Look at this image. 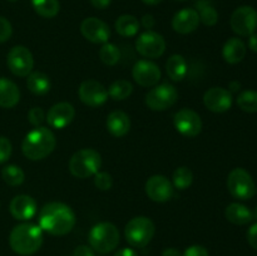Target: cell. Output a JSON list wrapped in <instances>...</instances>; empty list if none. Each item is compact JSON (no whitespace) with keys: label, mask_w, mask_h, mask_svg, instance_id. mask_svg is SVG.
I'll return each instance as SVG.
<instances>
[{"label":"cell","mask_w":257,"mask_h":256,"mask_svg":"<svg viewBox=\"0 0 257 256\" xmlns=\"http://www.w3.org/2000/svg\"><path fill=\"white\" fill-rule=\"evenodd\" d=\"M35 13L43 18H54L59 13L60 4L58 0H32Z\"/></svg>","instance_id":"f1b7e54d"},{"label":"cell","mask_w":257,"mask_h":256,"mask_svg":"<svg viewBox=\"0 0 257 256\" xmlns=\"http://www.w3.org/2000/svg\"><path fill=\"white\" fill-rule=\"evenodd\" d=\"M114 256H138V255H137V252L133 250V248L124 247V248H122V250L117 251V252L114 253Z\"/></svg>","instance_id":"ee69618b"},{"label":"cell","mask_w":257,"mask_h":256,"mask_svg":"<svg viewBox=\"0 0 257 256\" xmlns=\"http://www.w3.org/2000/svg\"><path fill=\"white\" fill-rule=\"evenodd\" d=\"M9 2H17V0H9Z\"/></svg>","instance_id":"f907efd6"},{"label":"cell","mask_w":257,"mask_h":256,"mask_svg":"<svg viewBox=\"0 0 257 256\" xmlns=\"http://www.w3.org/2000/svg\"><path fill=\"white\" fill-rule=\"evenodd\" d=\"M142 2L145 3L146 5H151V7H153V5L161 4V3H162L163 0H142Z\"/></svg>","instance_id":"c3c4849f"},{"label":"cell","mask_w":257,"mask_h":256,"mask_svg":"<svg viewBox=\"0 0 257 256\" xmlns=\"http://www.w3.org/2000/svg\"><path fill=\"white\" fill-rule=\"evenodd\" d=\"M10 213L15 220L19 221H28L33 218L37 213L38 207L37 202L32 196L28 195H19L15 196L9 205Z\"/></svg>","instance_id":"d6986e66"},{"label":"cell","mask_w":257,"mask_h":256,"mask_svg":"<svg viewBox=\"0 0 257 256\" xmlns=\"http://www.w3.org/2000/svg\"><path fill=\"white\" fill-rule=\"evenodd\" d=\"M75 109L70 103L68 102H60L53 105L49 110H48L45 119H47L48 124L57 130H63L67 127L68 124L72 123L74 119Z\"/></svg>","instance_id":"ac0fdd59"},{"label":"cell","mask_w":257,"mask_h":256,"mask_svg":"<svg viewBox=\"0 0 257 256\" xmlns=\"http://www.w3.org/2000/svg\"><path fill=\"white\" fill-rule=\"evenodd\" d=\"M79 99L88 107H99L108 99V90L98 80L88 79L82 82L78 89Z\"/></svg>","instance_id":"4fadbf2b"},{"label":"cell","mask_w":257,"mask_h":256,"mask_svg":"<svg viewBox=\"0 0 257 256\" xmlns=\"http://www.w3.org/2000/svg\"><path fill=\"white\" fill-rule=\"evenodd\" d=\"M13 34L12 24L4 17H0V43H5L10 39Z\"/></svg>","instance_id":"74e56055"},{"label":"cell","mask_w":257,"mask_h":256,"mask_svg":"<svg viewBox=\"0 0 257 256\" xmlns=\"http://www.w3.org/2000/svg\"><path fill=\"white\" fill-rule=\"evenodd\" d=\"M248 47L252 52L257 53V33H253V34L250 35L248 38Z\"/></svg>","instance_id":"bcb514c9"},{"label":"cell","mask_w":257,"mask_h":256,"mask_svg":"<svg viewBox=\"0 0 257 256\" xmlns=\"http://www.w3.org/2000/svg\"><path fill=\"white\" fill-rule=\"evenodd\" d=\"M102 158L97 151L83 148L75 152L69 161V171L74 177L88 178L99 172Z\"/></svg>","instance_id":"5b68a950"},{"label":"cell","mask_w":257,"mask_h":256,"mask_svg":"<svg viewBox=\"0 0 257 256\" xmlns=\"http://www.w3.org/2000/svg\"><path fill=\"white\" fill-rule=\"evenodd\" d=\"M115 30L119 35L124 38H131V37H135L136 34L138 33L140 30V22L136 17L130 14H124V15H120L117 20H115Z\"/></svg>","instance_id":"4316f807"},{"label":"cell","mask_w":257,"mask_h":256,"mask_svg":"<svg viewBox=\"0 0 257 256\" xmlns=\"http://www.w3.org/2000/svg\"><path fill=\"white\" fill-rule=\"evenodd\" d=\"M27 87L30 92L37 95L47 94L50 90V79L45 73L32 72L28 75Z\"/></svg>","instance_id":"484cf974"},{"label":"cell","mask_w":257,"mask_h":256,"mask_svg":"<svg viewBox=\"0 0 257 256\" xmlns=\"http://www.w3.org/2000/svg\"><path fill=\"white\" fill-rule=\"evenodd\" d=\"M203 103L211 112L223 113L232 105V93L222 87H213L206 90Z\"/></svg>","instance_id":"e0dca14e"},{"label":"cell","mask_w":257,"mask_h":256,"mask_svg":"<svg viewBox=\"0 0 257 256\" xmlns=\"http://www.w3.org/2000/svg\"><path fill=\"white\" fill-rule=\"evenodd\" d=\"M94 185L98 190L108 191L112 188V176L108 172H97L94 175Z\"/></svg>","instance_id":"e575fe53"},{"label":"cell","mask_w":257,"mask_h":256,"mask_svg":"<svg viewBox=\"0 0 257 256\" xmlns=\"http://www.w3.org/2000/svg\"><path fill=\"white\" fill-rule=\"evenodd\" d=\"M252 215H253V218H255V220H257V206H256L255 211H253V212H252Z\"/></svg>","instance_id":"681fc988"},{"label":"cell","mask_w":257,"mask_h":256,"mask_svg":"<svg viewBox=\"0 0 257 256\" xmlns=\"http://www.w3.org/2000/svg\"><path fill=\"white\" fill-rule=\"evenodd\" d=\"M20 90L14 82L0 77V107L13 108L19 103Z\"/></svg>","instance_id":"7402d4cb"},{"label":"cell","mask_w":257,"mask_h":256,"mask_svg":"<svg viewBox=\"0 0 257 256\" xmlns=\"http://www.w3.org/2000/svg\"><path fill=\"white\" fill-rule=\"evenodd\" d=\"M237 105L247 113L257 112V92L256 90H245L237 97Z\"/></svg>","instance_id":"836d02e7"},{"label":"cell","mask_w":257,"mask_h":256,"mask_svg":"<svg viewBox=\"0 0 257 256\" xmlns=\"http://www.w3.org/2000/svg\"><path fill=\"white\" fill-rule=\"evenodd\" d=\"M162 256H182V253H181V251L178 248L168 247L166 250H163Z\"/></svg>","instance_id":"f6af8a7d"},{"label":"cell","mask_w":257,"mask_h":256,"mask_svg":"<svg viewBox=\"0 0 257 256\" xmlns=\"http://www.w3.org/2000/svg\"><path fill=\"white\" fill-rule=\"evenodd\" d=\"M200 25V15L192 8H185L175 14L172 19V28L178 34H190Z\"/></svg>","instance_id":"ffe728a7"},{"label":"cell","mask_w":257,"mask_h":256,"mask_svg":"<svg viewBox=\"0 0 257 256\" xmlns=\"http://www.w3.org/2000/svg\"><path fill=\"white\" fill-rule=\"evenodd\" d=\"M133 92V85L130 80L118 79L108 88V95L114 100H123L130 97Z\"/></svg>","instance_id":"f546056e"},{"label":"cell","mask_w":257,"mask_h":256,"mask_svg":"<svg viewBox=\"0 0 257 256\" xmlns=\"http://www.w3.org/2000/svg\"><path fill=\"white\" fill-rule=\"evenodd\" d=\"M246 45L238 38H231L222 48V57L228 64H237L245 58Z\"/></svg>","instance_id":"603a6c76"},{"label":"cell","mask_w":257,"mask_h":256,"mask_svg":"<svg viewBox=\"0 0 257 256\" xmlns=\"http://www.w3.org/2000/svg\"><path fill=\"white\" fill-rule=\"evenodd\" d=\"M228 192L238 200H250L256 193V185L250 173L243 168H235L228 173Z\"/></svg>","instance_id":"52a82bcc"},{"label":"cell","mask_w":257,"mask_h":256,"mask_svg":"<svg viewBox=\"0 0 257 256\" xmlns=\"http://www.w3.org/2000/svg\"><path fill=\"white\" fill-rule=\"evenodd\" d=\"M90 3H92L95 9H107L110 3H112V0H90Z\"/></svg>","instance_id":"b9f144b4"},{"label":"cell","mask_w":257,"mask_h":256,"mask_svg":"<svg viewBox=\"0 0 257 256\" xmlns=\"http://www.w3.org/2000/svg\"><path fill=\"white\" fill-rule=\"evenodd\" d=\"M173 186H175L177 190H186V188L190 187L193 182V173L192 171L188 167H178L176 168V171L173 172L172 176Z\"/></svg>","instance_id":"1f68e13d"},{"label":"cell","mask_w":257,"mask_h":256,"mask_svg":"<svg viewBox=\"0 0 257 256\" xmlns=\"http://www.w3.org/2000/svg\"><path fill=\"white\" fill-rule=\"evenodd\" d=\"M196 8H197L198 15H200V22H202L207 27L216 25V23L218 22V13L211 4L210 0H197Z\"/></svg>","instance_id":"83f0119b"},{"label":"cell","mask_w":257,"mask_h":256,"mask_svg":"<svg viewBox=\"0 0 257 256\" xmlns=\"http://www.w3.org/2000/svg\"><path fill=\"white\" fill-rule=\"evenodd\" d=\"M99 58L104 64L115 65L120 59V50L112 43H104L99 49Z\"/></svg>","instance_id":"d6a6232c"},{"label":"cell","mask_w":257,"mask_h":256,"mask_svg":"<svg viewBox=\"0 0 257 256\" xmlns=\"http://www.w3.org/2000/svg\"><path fill=\"white\" fill-rule=\"evenodd\" d=\"M39 227L54 236L67 235L75 225L72 208L63 202H49L39 212Z\"/></svg>","instance_id":"6da1fadb"},{"label":"cell","mask_w":257,"mask_h":256,"mask_svg":"<svg viewBox=\"0 0 257 256\" xmlns=\"http://www.w3.org/2000/svg\"><path fill=\"white\" fill-rule=\"evenodd\" d=\"M107 130L114 137H124L131 130V119L123 110H113L107 117Z\"/></svg>","instance_id":"44dd1931"},{"label":"cell","mask_w":257,"mask_h":256,"mask_svg":"<svg viewBox=\"0 0 257 256\" xmlns=\"http://www.w3.org/2000/svg\"><path fill=\"white\" fill-rule=\"evenodd\" d=\"M141 23H142V25L146 28V29L150 30L151 28H153V25H155V18H153L151 14H146L145 17L142 18V22Z\"/></svg>","instance_id":"7bdbcfd3"},{"label":"cell","mask_w":257,"mask_h":256,"mask_svg":"<svg viewBox=\"0 0 257 256\" xmlns=\"http://www.w3.org/2000/svg\"><path fill=\"white\" fill-rule=\"evenodd\" d=\"M166 72L173 82H181L187 74V63L180 54H173L166 63Z\"/></svg>","instance_id":"d4e9b609"},{"label":"cell","mask_w":257,"mask_h":256,"mask_svg":"<svg viewBox=\"0 0 257 256\" xmlns=\"http://www.w3.org/2000/svg\"><path fill=\"white\" fill-rule=\"evenodd\" d=\"M74 256H95L94 250L87 245L78 246L74 250Z\"/></svg>","instance_id":"60d3db41"},{"label":"cell","mask_w":257,"mask_h":256,"mask_svg":"<svg viewBox=\"0 0 257 256\" xmlns=\"http://www.w3.org/2000/svg\"><path fill=\"white\" fill-rule=\"evenodd\" d=\"M80 32L83 37L89 42L95 44H104L108 43L110 38V29L103 20L98 18H87L80 24Z\"/></svg>","instance_id":"2e32d148"},{"label":"cell","mask_w":257,"mask_h":256,"mask_svg":"<svg viewBox=\"0 0 257 256\" xmlns=\"http://www.w3.org/2000/svg\"><path fill=\"white\" fill-rule=\"evenodd\" d=\"M133 79L141 87H155L161 79V69L151 60H138L132 69Z\"/></svg>","instance_id":"5bb4252c"},{"label":"cell","mask_w":257,"mask_h":256,"mask_svg":"<svg viewBox=\"0 0 257 256\" xmlns=\"http://www.w3.org/2000/svg\"><path fill=\"white\" fill-rule=\"evenodd\" d=\"M90 247L99 253H108L119 243V231L112 222H99L93 226L88 235Z\"/></svg>","instance_id":"277c9868"},{"label":"cell","mask_w":257,"mask_h":256,"mask_svg":"<svg viewBox=\"0 0 257 256\" xmlns=\"http://www.w3.org/2000/svg\"><path fill=\"white\" fill-rule=\"evenodd\" d=\"M182 256H208V251L205 246L192 245L186 248Z\"/></svg>","instance_id":"f35d334b"},{"label":"cell","mask_w":257,"mask_h":256,"mask_svg":"<svg viewBox=\"0 0 257 256\" xmlns=\"http://www.w3.org/2000/svg\"><path fill=\"white\" fill-rule=\"evenodd\" d=\"M12 142L7 137L0 136V163L7 162L12 156Z\"/></svg>","instance_id":"8d00e7d4"},{"label":"cell","mask_w":257,"mask_h":256,"mask_svg":"<svg viewBox=\"0 0 257 256\" xmlns=\"http://www.w3.org/2000/svg\"><path fill=\"white\" fill-rule=\"evenodd\" d=\"M230 92H237L238 89H240V83L238 82H231L230 83Z\"/></svg>","instance_id":"7dc6e473"},{"label":"cell","mask_w":257,"mask_h":256,"mask_svg":"<svg viewBox=\"0 0 257 256\" xmlns=\"http://www.w3.org/2000/svg\"><path fill=\"white\" fill-rule=\"evenodd\" d=\"M136 49L145 58H160L166 50V42L158 33L147 30L136 40Z\"/></svg>","instance_id":"8fae6325"},{"label":"cell","mask_w":257,"mask_h":256,"mask_svg":"<svg viewBox=\"0 0 257 256\" xmlns=\"http://www.w3.org/2000/svg\"><path fill=\"white\" fill-rule=\"evenodd\" d=\"M173 123H175L176 130L181 135L188 138L196 137L202 131L201 117L198 115V113L190 109V108H183V109L178 110L173 118Z\"/></svg>","instance_id":"7c38bea8"},{"label":"cell","mask_w":257,"mask_h":256,"mask_svg":"<svg viewBox=\"0 0 257 256\" xmlns=\"http://www.w3.org/2000/svg\"><path fill=\"white\" fill-rule=\"evenodd\" d=\"M178 99L177 89L172 84L155 85L146 95V104L152 110H166Z\"/></svg>","instance_id":"9c48e42d"},{"label":"cell","mask_w":257,"mask_h":256,"mask_svg":"<svg viewBox=\"0 0 257 256\" xmlns=\"http://www.w3.org/2000/svg\"><path fill=\"white\" fill-rule=\"evenodd\" d=\"M225 216L230 222L235 225H246L253 220V215L248 207H246L242 203L233 202L226 207Z\"/></svg>","instance_id":"cb8c5ba5"},{"label":"cell","mask_w":257,"mask_h":256,"mask_svg":"<svg viewBox=\"0 0 257 256\" xmlns=\"http://www.w3.org/2000/svg\"><path fill=\"white\" fill-rule=\"evenodd\" d=\"M247 241L251 245V247H253L257 250V222L253 223L247 231Z\"/></svg>","instance_id":"ab89813d"},{"label":"cell","mask_w":257,"mask_h":256,"mask_svg":"<svg viewBox=\"0 0 257 256\" xmlns=\"http://www.w3.org/2000/svg\"><path fill=\"white\" fill-rule=\"evenodd\" d=\"M9 243L12 250L19 255H33L42 247L43 230L34 223H20L10 232Z\"/></svg>","instance_id":"7a4b0ae2"},{"label":"cell","mask_w":257,"mask_h":256,"mask_svg":"<svg viewBox=\"0 0 257 256\" xmlns=\"http://www.w3.org/2000/svg\"><path fill=\"white\" fill-rule=\"evenodd\" d=\"M145 190L148 197L155 202H167L173 196L172 183L162 175H155L148 178Z\"/></svg>","instance_id":"9a60e30c"},{"label":"cell","mask_w":257,"mask_h":256,"mask_svg":"<svg viewBox=\"0 0 257 256\" xmlns=\"http://www.w3.org/2000/svg\"><path fill=\"white\" fill-rule=\"evenodd\" d=\"M7 63L13 74L17 77H28L34 67V58L27 47L15 45L8 53Z\"/></svg>","instance_id":"ba28073f"},{"label":"cell","mask_w":257,"mask_h":256,"mask_svg":"<svg viewBox=\"0 0 257 256\" xmlns=\"http://www.w3.org/2000/svg\"><path fill=\"white\" fill-rule=\"evenodd\" d=\"M28 120L32 123L34 127H40L42 123L45 120V113L40 107H34L28 113Z\"/></svg>","instance_id":"d590c367"},{"label":"cell","mask_w":257,"mask_h":256,"mask_svg":"<svg viewBox=\"0 0 257 256\" xmlns=\"http://www.w3.org/2000/svg\"><path fill=\"white\" fill-rule=\"evenodd\" d=\"M2 177L9 186H19L24 182L25 173L19 166L8 165L2 170Z\"/></svg>","instance_id":"4dcf8cb0"},{"label":"cell","mask_w":257,"mask_h":256,"mask_svg":"<svg viewBox=\"0 0 257 256\" xmlns=\"http://www.w3.org/2000/svg\"><path fill=\"white\" fill-rule=\"evenodd\" d=\"M181 2H185V0H181Z\"/></svg>","instance_id":"816d5d0a"},{"label":"cell","mask_w":257,"mask_h":256,"mask_svg":"<svg viewBox=\"0 0 257 256\" xmlns=\"http://www.w3.org/2000/svg\"><path fill=\"white\" fill-rule=\"evenodd\" d=\"M156 232V226L151 218L146 216L133 217L125 225L124 236L125 240L133 247H145L152 241Z\"/></svg>","instance_id":"8992f818"},{"label":"cell","mask_w":257,"mask_h":256,"mask_svg":"<svg viewBox=\"0 0 257 256\" xmlns=\"http://www.w3.org/2000/svg\"><path fill=\"white\" fill-rule=\"evenodd\" d=\"M57 146L55 136L49 128L37 127L25 136L22 143V151L27 158L40 161L48 157Z\"/></svg>","instance_id":"3957f363"},{"label":"cell","mask_w":257,"mask_h":256,"mask_svg":"<svg viewBox=\"0 0 257 256\" xmlns=\"http://www.w3.org/2000/svg\"><path fill=\"white\" fill-rule=\"evenodd\" d=\"M231 28L241 37H250L257 28V12L252 7H240L231 15Z\"/></svg>","instance_id":"30bf717a"}]
</instances>
